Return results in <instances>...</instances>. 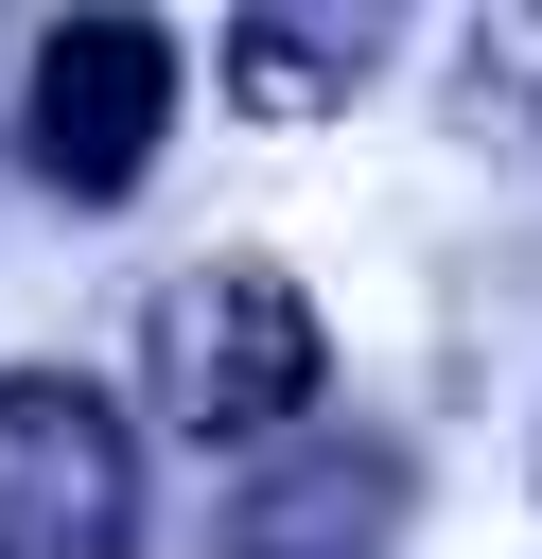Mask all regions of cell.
<instances>
[{
  "label": "cell",
  "mask_w": 542,
  "mask_h": 559,
  "mask_svg": "<svg viewBox=\"0 0 542 559\" xmlns=\"http://www.w3.org/2000/svg\"><path fill=\"white\" fill-rule=\"evenodd\" d=\"M455 87H472V140H507V157H542V0H507V17H472V35H455Z\"/></svg>",
  "instance_id": "6"
},
{
  "label": "cell",
  "mask_w": 542,
  "mask_h": 559,
  "mask_svg": "<svg viewBox=\"0 0 542 559\" xmlns=\"http://www.w3.org/2000/svg\"><path fill=\"white\" fill-rule=\"evenodd\" d=\"M157 140H175V35L157 17H52L35 70H17V157L105 210V192L157 175Z\"/></svg>",
  "instance_id": "3"
},
{
  "label": "cell",
  "mask_w": 542,
  "mask_h": 559,
  "mask_svg": "<svg viewBox=\"0 0 542 559\" xmlns=\"http://www.w3.org/2000/svg\"><path fill=\"white\" fill-rule=\"evenodd\" d=\"M385 70V17H227V87L262 105V122H315L332 87H367Z\"/></svg>",
  "instance_id": "5"
},
{
  "label": "cell",
  "mask_w": 542,
  "mask_h": 559,
  "mask_svg": "<svg viewBox=\"0 0 542 559\" xmlns=\"http://www.w3.org/2000/svg\"><path fill=\"white\" fill-rule=\"evenodd\" d=\"M140 384H157L175 437H280V419H315L332 332L280 262H192V280L140 297Z\"/></svg>",
  "instance_id": "1"
},
{
  "label": "cell",
  "mask_w": 542,
  "mask_h": 559,
  "mask_svg": "<svg viewBox=\"0 0 542 559\" xmlns=\"http://www.w3.org/2000/svg\"><path fill=\"white\" fill-rule=\"evenodd\" d=\"M385 542H402V437H297L210 524V559H385Z\"/></svg>",
  "instance_id": "4"
},
{
  "label": "cell",
  "mask_w": 542,
  "mask_h": 559,
  "mask_svg": "<svg viewBox=\"0 0 542 559\" xmlns=\"http://www.w3.org/2000/svg\"><path fill=\"white\" fill-rule=\"evenodd\" d=\"M0 559H140V437L70 367H0Z\"/></svg>",
  "instance_id": "2"
}]
</instances>
